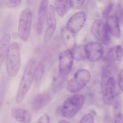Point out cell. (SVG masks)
<instances>
[{
  "mask_svg": "<svg viewBox=\"0 0 123 123\" xmlns=\"http://www.w3.org/2000/svg\"><path fill=\"white\" fill-rule=\"evenodd\" d=\"M35 70V62L33 59L29 60L26 65L20 82L16 97L17 103H21L32 84Z\"/></svg>",
  "mask_w": 123,
  "mask_h": 123,
  "instance_id": "6da1fadb",
  "label": "cell"
},
{
  "mask_svg": "<svg viewBox=\"0 0 123 123\" xmlns=\"http://www.w3.org/2000/svg\"><path fill=\"white\" fill-rule=\"evenodd\" d=\"M6 56L7 73L11 77H14L18 74L20 66V49L18 43L13 42L10 45Z\"/></svg>",
  "mask_w": 123,
  "mask_h": 123,
  "instance_id": "7a4b0ae2",
  "label": "cell"
},
{
  "mask_svg": "<svg viewBox=\"0 0 123 123\" xmlns=\"http://www.w3.org/2000/svg\"><path fill=\"white\" fill-rule=\"evenodd\" d=\"M85 98L82 94L73 95L67 99L61 108V113L64 117L70 118L73 117L82 107Z\"/></svg>",
  "mask_w": 123,
  "mask_h": 123,
  "instance_id": "3957f363",
  "label": "cell"
},
{
  "mask_svg": "<svg viewBox=\"0 0 123 123\" xmlns=\"http://www.w3.org/2000/svg\"><path fill=\"white\" fill-rule=\"evenodd\" d=\"M91 77L90 72L85 69H80L75 73L73 77L68 82L67 89L72 92H78L88 83Z\"/></svg>",
  "mask_w": 123,
  "mask_h": 123,
  "instance_id": "277c9868",
  "label": "cell"
},
{
  "mask_svg": "<svg viewBox=\"0 0 123 123\" xmlns=\"http://www.w3.org/2000/svg\"><path fill=\"white\" fill-rule=\"evenodd\" d=\"M101 84L103 101L106 105H111L114 102L115 91L114 79L112 77L104 75Z\"/></svg>",
  "mask_w": 123,
  "mask_h": 123,
  "instance_id": "5b68a950",
  "label": "cell"
},
{
  "mask_svg": "<svg viewBox=\"0 0 123 123\" xmlns=\"http://www.w3.org/2000/svg\"><path fill=\"white\" fill-rule=\"evenodd\" d=\"M32 13L28 8L22 12L19 19L18 28V33L20 37L26 41L29 37L32 25Z\"/></svg>",
  "mask_w": 123,
  "mask_h": 123,
  "instance_id": "8992f818",
  "label": "cell"
},
{
  "mask_svg": "<svg viewBox=\"0 0 123 123\" xmlns=\"http://www.w3.org/2000/svg\"><path fill=\"white\" fill-rule=\"evenodd\" d=\"M91 31L94 37L105 44L109 43L111 41L109 31L106 24L101 20L97 19L93 23Z\"/></svg>",
  "mask_w": 123,
  "mask_h": 123,
  "instance_id": "52a82bcc",
  "label": "cell"
},
{
  "mask_svg": "<svg viewBox=\"0 0 123 123\" xmlns=\"http://www.w3.org/2000/svg\"><path fill=\"white\" fill-rule=\"evenodd\" d=\"M70 50L62 51L59 57V69L61 74L63 76L67 75L72 67L74 61Z\"/></svg>",
  "mask_w": 123,
  "mask_h": 123,
  "instance_id": "ba28073f",
  "label": "cell"
},
{
  "mask_svg": "<svg viewBox=\"0 0 123 123\" xmlns=\"http://www.w3.org/2000/svg\"><path fill=\"white\" fill-rule=\"evenodd\" d=\"M86 56L91 61H99L103 55L104 50L101 44L96 42L88 43L85 46Z\"/></svg>",
  "mask_w": 123,
  "mask_h": 123,
  "instance_id": "9c48e42d",
  "label": "cell"
},
{
  "mask_svg": "<svg viewBox=\"0 0 123 123\" xmlns=\"http://www.w3.org/2000/svg\"><path fill=\"white\" fill-rule=\"evenodd\" d=\"M86 19V15L84 12H78L69 19L67 23L66 28L72 33H76L83 27Z\"/></svg>",
  "mask_w": 123,
  "mask_h": 123,
  "instance_id": "30bf717a",
  "label": "cell"
},
{
  "mask_svg": "<svg viewBox=\"0 0 123 123\" xmlns=\"http://www.w3.org/2000/svg\"><path fill=\"white\" fill-rule=\"evenodd\" d=\"M49 2L48 0H43L39 6L37 30L39 35L41 34L43 30Z\"/></svg>",
  "mask_w": 123,
  "mask_h": 123,
  "instance_id": "8fae6325",
  "label": "cell"
},
{
  "mask_svg": "<svg viewBox=\"0 0 123 123\" xmlns=\"http://www.w3.org/2000/svg\"><path fill=\"white\" fill-rule=\"evenodd\" d=\"M50 94L47 93H41L37 95L32 102V107L35 111H37L43 107L50 101Z\"/></svg>",
  "mask_w": 123,
  "mask_h": 123,
  "instance_id": "7c38bea8",
  "label": "cell"
},
{
  "mask_svg": "<svg viewBox=\"0 0 123 123\" xmlns=\"http://www.w3.org/2000/svg\"><path fill=\"white\" fill-rule=\"evenodd\" d=\"M12 116L17 121L23 123L30 122L31 116L28 110L21 108H13L12 110Z\"/></svg>",
  "mask_w": 123,
  "mask_h": 123,
  "instance_id": "4fadbf2b",
  "label": "cell"
},
{
  "mask_svg": "<svg viewBox=\"0 0 123 123\" xmlns=\"http://www.w3.org/2000/svg\"><path fill=\"white\" fill-rule=\"evenodd\" d=\"M106 24L112 34L116 38H119L120 35V31L118 18L114 16L108 17Z\"/></svg>",
  "mask_w": 123,
  "mask_h": 123,
  "instance_id": "5bb4252c",
  "label": "cell"
},
{
  "mask_svg": "<svg viewBox=\"0 0 123 123\" xmlns=\"http://www.w3.org/2000/svg\"><path fill=\"white\" fill-rule=\"evenodd\" d=\"M10 40V36L8 33L5 34L0 40V68L6 56Z\"/></svg>",
  "mask_w": 123,
  "mask_h": 123,
  "instance_id": "9a60e30c",
  "label": "cell"
},
{
  "mask_svg": "<svg viewBox=\"0 0 123 123\" xmlns=\"http://www.w3.org/2000/svg\"><path fill=\"white\" fill-rule=\"evenodd\" d=\"M54 2L55 10L61 17H63L71 7L70 0H54Z\"/></svg>",
  "mask_w": 123,
  "mask_h": 123,
  "instance_id": "2e32d148",
  "label": "cell"
},
{
  "mask_svg": "<svg viewBox=\"0 0 123 123\" xmlns=\"http://www.w3.org/2000/svg\"><path fill=\"white\" fill-rule=\"evenodd\" d=\"M85 46L83 45H74L71 50L74 59L77 61H81L86 59Z\"/></svg>",
  "mask_w": 123,
  "mask_h": 123,
  "instance_id": "e0dca14e",
  "label": "cell"
},
{
  "mask_svg": "<svg viewBox=\"0 0 123 123\" xmlns=\"http://www.w3.org/2000/svg\"><path fill=\"white\" fill-rule=\"evenodd\" d=\"M123 55L122 46L118 45L112 47L110 49L108 53L107 57L109 60L119 61L121 60Z\"/></svg>",
  "mask_w": 123,
  "mask_h": 123,
  "instance_id": "ac0fdd59",
  "label": "cell"
},
{
  "mask_svg": "<svg viewBox=\"0 0 123 123\" xmlns=\"http://www.w3.org/2000/svg\"><path fill=\"white\" fill-rule=\"evenodd\" d=\"M73 34L68 31L66 27H63L61 30L62 39L63 43L67 47H70L74 46Z\"/></svg>",
  "mask_w": 123,
  "mask_h": 123,
  "instance_id": "d6986e66",
  "label": "cell"
},
{
  "mask_svg": "<svg viewBox=\"0 0 123 123\" xmlns=\"http://www.w3.org/2000/svg\"><path fill=\"white\" fill-rule=\"evenodd\" d=\"M46 17V22L49 26L56 28V23L54 9L52 6L50 5L48 8Z\"/></svg>",
  "mask_w": 123,
  "mask_h": 123,
  "instance_id": "ffe728a7",
  "label": "cell"
},
{
  "mask_svg": "<svg viewBox=\"0 0 123 123\" xmlns=\"http://www.w3.org/2000/svg\"><path fill=\"white\" fill-rule=\"evenodd\" d=\"M61 75H57L54 76L52 80V87L54 91L56 92L60 89L63 82V78Z\"/></svg>",
  "mask_w": 123,
  "mask_h": 123,
  "instance_id": "44dd1931",
  "label": "cell"
},
{
  "mask_svg": "<svg viewBox=\"0 0 123 123\" xmlns=\"http://www.w3.org/2000/svg\"><path fill=\"white\" fill-rule=\"evenodd\" d=\"M44 70V66L43 64L40 62L37 65L35 69L34 75L35 80H40L42 77Z\"/></svg>",
  "mask_w": 123,
  "mask_h": 123,
  "instance_id": "7402d4cb",
  "label": "cell"
},
{
  "mask_svg": "<svg viewBox=\"0 0 123 123\" xmlns=\"http://www.w3.org/2000/svg\"><path fill=\"white\" fill-rule=\"evenodd\" d=\"M56 28L49 26L46 30L44 37V40L45 43L48 42L54 34Z\"/></svg>",
  "mask_w": 123,
  "mask_h": 123,
  "instance_id": "603a6c76",
  "label": "cell"
},
{
  "mask_svg": "<svg viewBox=\"0 0 123 123\" xmlns=\"http://www.w3.org/2000/svg\"><path fill=\"white\" fill-rule=\"evenodd\" d=\"M118 106L115 107L114 120L115 123H123V116L121 111Z\"/></svg>",
  "mask_w": 123,
  "mask_h": 123,
  "instance_id": "cb8c5ba5",
  "label": "cell"
},
{
  "mask_svg": "<svg viewBox=\"0 0 123 123\" xmlns=\"http://www.w3.org/2000/svg\"><path fill=\"white\" fill-rule=\"evenodd\" d=\"M94 118L93 116L90 113L86 114L83 116L81 119L79 123H93Z\"/></svg>",
  "mask_w": 123,
  "mask_h": 123,
  "instance_id": "d4e9b609",
  "label": "cell"
},
{
  "mask_svg": "<svg viewBox=\"0 0 123 123\" xmlns=\"http://www.w3.org/2000/svg\"><path fill=\"white\" fill-rule=\"evenodd\" d=\"M85 0H70L71 7L74 9H80L82 7Z\"/></svg>",
  "mask_w": 123,
  "mask_h": 123,
  "instance_id": "484cf974",
  "label": "cell"
},
{
  "mask_svg": "<svg viewBox=\"0 0 123 123\" xmlns=\"http://www.w3.org/2000/svg\"><path fill=\"white\" fill-rule=\"evenodd\" d=\"M22 0H10L6 4V6L8 8L16 7L20 4Z\"/></svg>",
  "mask_w": 123,
  "mask_h": 123,
  "instance_id": "4316f807",
  "label": "cell"
},
{
  "mask_svg": "<svg viewBox=\"0 0 123 123\" xmlns=\"http://www.w3.org/2000/svg\"><path fill=\"white\" fill-rule=\"evenodd\" d=\"M50 120L49 117L47 114H45L43 115L39 119L38 123H49Z\"/></svg>",
  "mask_w": 123,
  "mask_h": 123,
  "instance_id": "83f0119b",
  "label": "cell"
},
{
  "mask_svg": "<svg viewBox=\"0 0 123 123\" xmlns=\"http://www.w3.org/2000/svg\"><path fill=\"white\" fill-rule=\"evenodd\" d=\"M113 7L112 4V3L109 4L103 12V16L105 17H107L111 12Z\"/></svg>",
  "mask_w": 123,
  "mask_h": 123,
  "instance_id": "f1b7e54d",
  "label": "cell"
},
{
  "mask_svg": "<svg viewBox=\"0 0 123 123\" xmlns=\"http://www.w3.org/2000/svg\"><path fill=\"white\" fill-rule=\"evenodd\" d=\"M118 82L119 87L121 90L123 91V70H121L120 73L118 78Z\"/></svg>",
  "mask_w": 123,
  "mask_h": 123,
  "instance_id": "f546056e",
  "label": "cell"
},
{
  "mask_svg": "<svg viewBox=\"0 0 123 123\" xmlns=\"http://www.w3.org/2000/svg\"><path fill=\"white\" fill-rule=\"evenodd\" d=\"M59 123H68V122L67 121L65 120H62L60 121Z\"/></svg>",
  "mask_w": 123,
  "mask_h": 123,
  "instance_id": "4dcf8cb0",
  "label": "cell"
},
{
  "mask_svg": "<svg viewBox=\"0 0 123 123\" xmlns=\"http://www.w3.org/2000/svg\"></svg>",
  "mask_w": 123,
  "mask_h": 123,
  "instance_id": "1f68e13d",
  "label": "cell"
}]
</instances>
